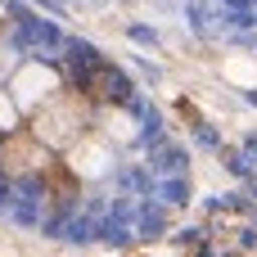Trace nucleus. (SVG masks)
<instances>
[{"label":"nucleus","instance_id":"nucleus-1","mask_svg":"<svg viewBox=\"0 0 257 257\" xmlns=\"http://www.w3.org/2000/svg\"><path fill=\"white\" fill-rule=\"evenodd\" d=\"M145 167L154 176H190V149L181 140H163L158 149L145 154Z\"/></svg>","mask_w":257,"mask_h":257},{"label":"nucleus","instance_id":"nucleus-2","mask_svg":"<svg viewBox=\"0 0 257 257\" xmlns=\"http://www.w3.org/2000/svg\"><path fill=\"white\" fill-rule=\"evenodd\" d=\"M108 181H113L117 194H131V199H149L154 185H158V176H154L145 163H117V167L108 172Z\"/></svg>","mask_w":257,"mask_h":257},{"label":"nucleus","instance_id":"nucleus-3","mask_svg":"<svg viewBox=\"0 0 257 257\" xmlns=\"http://www.w3.org/2000/svg\"><path fill=\"white\" fill-rule=\"evenodd\" d=\"M167 230H172L167 208H163L154 194H149V199H140V203H136V244H158Z\"/></svg>","mask_w":257,"mask_h":257},{"label":"nucleus","instance_id":"nucleus-4","mask_svg":"<svg viewBox=\"0 0 257 257\" xmlns=\"http://www.w3.org/2000/svg\"><path fill=\"white\" fill-rule=\"evenodd\" d=\"M154 199H158L167 212H176V208H190V203H194V185H190V176H158Z\"/></svg>","mask_w":257,"mask_h":257},{"label":"nucleus","instance_id":"nucleus-5","mask_svg":"<svg viewBox=\"0 0 257 257\" xmlns=\"http://www.w3.org/2000/svg\"><path fill=\"white\" fill-rule=\"evenodd\" d=\"M163 140H172V136H167V117L154 108V113L140 122V136L131 140V154H149V149H158Z\"/></svg>","mask_w":257,"mask_h":257},{"label":"nucleus","instance_id":"nucleus-6","mask_svg":"<svg viewBox=\"0 0 257 257\" xmlns=\"http://www.w3.org/2000/svg\"><path fill=\"white\" fill-rule=\"evenodd\" d=\"M59 244H68V248H86V244H95V221L77 208L68 221H63V230H59Z\"/></svg>","mask_w":257,"mask_h":257},{"label":"nucleus","instance_id":"nucleus-7","mask_svg":"<svg viewBox=\"0 0 257 257\" xmlns=\"http://www.w3.org/2000/svg\"><path fill=\"white\" fill-rule=\"evenodd\" d=\"M95 244H104V248H131V244H136V230H131V226H117V221H108V217H99V221H95Z\"/></svg>","mask_w":257,"mask_h":257},{"label":"nucleus","instance_id":"nucleus-8","mask_svg":"<svg viewBox=\"0 0 257 257\" xmlns=\"http://www.w3.org/2000/svg\"><path fill=\"white\" fill-rule=\"evenodd\" d=\"M217 158H221V167H226L235 181H253V158H248L244 149H230V145H221V149H217Z\"/></svg>","mask_w":257,"mask_h":257},{"label":"nucleus","instance_id":"nucleus-9","mask_svg":"<svg viewBox=\"0 0 257 257\" xmlns=\"http://www.w3.org/2000/svg\"><path fill=\"white\" fill-rule=\"evenodd\" d=\"M190 140L199 145V149H208V154H217L226 140H221V131H217V122H208V117H194L190 122Z\"/></svg>","mask_w":257,"mask_h":257},{"label":"nucleus","instance_id":"nucleus-10","mask_svg":"<svg viewBox=\"0 0 257 257\" xmlns=\"http://www.w3.org/2000/svg\"><path fill=\"white\" fill-rule=\"evenodd\" d=\"M126 36H131L140 50H158V45H163V32H158V27H145V23H126Z\"/></svg>","mask_w":257,"mask_h":257},{"label":"nucleus","instance_id":"nucleus-11","mask_svg":"<svg viewBox=\"0 0 257 257\" xmlns=\"http://www.w3.org/2000/svg\"><path fill=\"white\" fill-rule=\"evenodd\" d=\"M176 248H194L199 239H208V226H181V230H167Z\"/></svg>","mask_w":257,"mask_h":257},{"label":"nucleus","instance_id":"nucleus-12","mask_svg":"<svg viewBox=\"0 0 257 257\" xmlns=\"http://www.w3.org/2000/svg\"><path fill=\"white\" fill-rule=\"evenodd\" d=\"M136 68H140V72H145L149 81H163V68H158V63H154L149 54H136Z\"/></svg>","mask_w":257,"mask_h":257},{"label":"nucleus","instance_id":"nucleus-13","mask_svg":"<svg viewBox=\"0 0 257 257\" xmlns=\"http://www.w3.org/2000/svg\"><path fill=\"white\" fill-rule=\"evenodd\" d=\"M9 203H14V185H9V172H0V217L9 212Z\"/></svg>","mask_w":257,"mask_h":257},{"label":"nucleus","instance_id":"nucleus-14","mask_svg":"<svg viewBox=\"0 0 257 257\" xmlns=\"http://www.w3.org/2000/svg\"><path fill=\"white\" fill-rule=\"evenodd\" d=\"M239 248L257 253V230H253V226H244V230H239Z\"/></svg>","mask_w":257,"mask_h":257},{"label":"nucleus","instance_id":"nucleus-15","mask_svg":"<svg viewBox=\"0 0 257 257\" xmlns=\"http://www.w3.org/2000/svg\"><path fill=\"white\" fill-rule=\"evenodd\" d=\"M239 149H244V154L257 163V131H248V136H244V145H239Z\"/></svg>","mask_w":257,"mask_h":257},{"label":"nucleus","instance_id":"nucleus-16","mask_svg":"<svg viewBox=\"0 0 257 257\" xmlns=\"http://www.w3.org/2000/svg\"><path fill=\"white\" fill-rule=\"evenodd\" d=\"M221 9H257V0H217Z\"/></svg>","mask_w":257,"mask_h":257},{"label":"nucleus","instance_id":"nucleus-17","mask_svg":"<svg viewBox=\"0 0 257 257\" xmlns=\"http://www.w3.org/2000/svg\"><path fill=\"white\" fill-rule=\"evenodd\" d=\"M253 181H257V163H253Z\"/></svg>","mask_w":257,"mask_h":257}]
</instances>
